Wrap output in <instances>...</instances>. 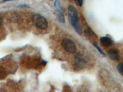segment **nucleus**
Returning <instances> with one entry per match:
<instances>
[{
	"instance_id": "f257e3e1",
	"label": "nucleus",
	"mask_w": 123,
	"mask_h": 92,
	"mask_svg": "<svg viewBox=\"0 0 123 92\" xmlns=\"http://www.w3.org/2000/svg\"><path fill=\"white\" fill-rule=\"evenodd\" d=\"M68 17L71 25L79 34H82V29L79 21V17L78 12L75 7L72 5H70L68 9Z\"/></svg>"
},
{
	"instance_id": "f03ea898",
	"label": "nucleus",
	"mask_w": 123,
	"mask_h": 92,
	"mask_svg": "<svg viewBox=\"0 0 123 92\" xmlns=\"http://www.w3.org/2000/svg\"><path fill=\"white\" fill-rule=\"evenodd\" d=\"M33 21L36 27L41 29H45L48 27V22L46 18L39 14H35L33 16Z\"/></svg>"
},
{
	"instance_id": "7ed1b4c3",
	"label": "nucleus",
	"mask_w": 123,
	"mask_h": 92,
	"mask_svg": "<svg viewBox=\"0 0 123 92\" xmlns=\"http://www.w3.org/2000/svg\"><path fill=\"white\" fill-rule=\"evenodd\" d=\"M62 44L66 52L69 53H74L76 51V47L74 42L70 39L64 38L62 41Z\"/></svg>"
},
{
	"instance_id": "20e7f679",
	"label": "nucleus",
	"mask_w": 123,
	"mask_h": 92,
	"mask_svg": "<svg viewBox=\"0 0 123 92\" xmlns=\"http://www.w3.org/2000/svg\"><path fill=\"white\" fill-rule=\"evenodd\" d=\"M108 55L110 58L114 61L119 60L120 58V55H119V51L116 49H111L108 50Z\"/></svg>"
},
{
	"instance_id": "39448f33",
	"label": "nucleus",
	"mask_w": 123,
	"mask_h": 92,
	"mask_svg": "<svg viewBox=\"0 0 123 92\" xmlns=\"http://www.w3.org/2000/svg\"><path fill=\"white\" fill-rule=\"evenodd\" d=\"M75 63L76 64H78L80 66H84L86 64L87 61L86 60L85 57L83 55L81 54H78L75 57Z\"/></svg>"
},
{
	"instance_id": "423d86ee",
	"label": "nucleus",
	"mask_w": 123,
	"mask_h": 92,
	"mask_svg": "<svg viewBox=\"0 0 123 92\" xmlns=\"http://www.w3.org/2000/svg\"><path fill=\"white\" fill-rule=\"evenodd\" d=\"M100 43L103 46H104L105 47H107L113 44V41H112L111 39H110L108 37L104 36L100 38Z\"/></svg>"
},
{
	"instance_id": "0eeeda50",
	"label": "nucleus",
	"mask_w": 123,
	"mask_h": 92,
	"mask_svg": "<svg viewBox=\"0 0 123 92\" xmlns=\"http://www.w3.org/2000/svg\"><path fill=\"white\" fill-rule=\"evenodd\" d=\"M117 71H119V73L121 74H123V63H119L117 66Z\"/></svg>"
},
{
	"instance_id": "6e6552de",
	"label": "nucleus",
	"mask_w": 123,
	"mask_h": 92,
	"mask_svg": "<svg viewBox=\"0 0 123 92\" xmlns=\"http://www.w3.org/2000/svg\"><path fill=\"white\" fill-rule=\"evenodd\" d=\"M94 46H95V47H96L97 49H98V51H99V52H100V53H102V55H104V56H105V55H105V53H104V52H103V50H102V49H101L99 47H98V44H96V43H94Z\"/></svg>"
},
{
	"instance_id": "1a4fd4ad",
	"label": "nucleus",
	"mask_w": 123,
	"mask_h": 92,
	"mask_svg": "<svg viewBox=\"0 0 123 92\" xmlns=\"http://www.w3.org/2000/svg\"><path fill=\"white\" fill-rule=\"evenodd\" d=\"M76 4L78 5L79 6H81L83 5V0H77L76 1Z\"/></svg>"
},
{
	"instance_id": "9d476101",
	"label": "nucleus",
	"mask_w": 123,
	"mask_h": 92,
	"mask_svg": "<svg viewBox=\"0 0 123 92\" xmlns=\"http://www.w3.org/2000/svg\"><path fill=\"white\" fill-rule=\"evenodd\" d=\"M2 22H3V21H2V19H1V17H0V26H1V25Z\"/></svg>"
}]
</instances>
